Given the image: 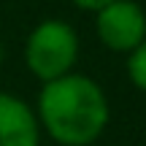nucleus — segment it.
Returning a JSON list of instances; mask_svg holds the SVG:
<instances>
[{
    "label": "nucleus",
    "instance_id": "nucleus-3",
    "mask_svg": "<svg viewBox=\"0 0 146 146\" xmlns=\"http://www.w3.org/2000/svg\"><path fill=\"white\" fill-rule=\"evenodd\" d=\"M95 30L106 49L127 54L146 38V11L135 0H111L95 11Z\"/></svg>",
    "mask_w": 146,
    "mask_h": 146
},
{
    "label": "nucleus",
    "instance_id": "nucleus-4",
    "mask_svg": "<svg viewBox=\"0 0 146 146\" xmlns=\"http://www.w3.org/2000/svg\"><path fill=\"white\" fill-rule=\"evenodd\" d=\"M41 125L22 98L0 92V146H38Z\"/></svg>",
    "mask_w": 146,
    "mask_h": 146
},
{
    "label": "nucleus",
    "instance_id": "nucleus-7",
    "mask_svg": "<svg viewBox=\"0 0 146 146\" xmlns=\"http://www.w3.org/2000/svg\"><path fill=\"white\" fill-rule=\"evenodd\" d=\"M0 57H3V46H0Z\"/></svg>",
    "mask_w": 146,
    "mask_h": 146
},
{
    "label": "nucleus",
    "instance_id": "nucleus-5",
    "mask_svg": "<svg viewBox=\"0 0 146 146\" xmlns=\"http://www.w3.org/2000/svg\"><path fill=\"white\" fill-rule=\"evenodd\" d=\"M127 78L133 81V87L146 92V38L133 52H127Z\"/></svg>",
    "mask_w": 146,
    "mask_h": 146
},
{
    "label": "nucleus",
    "instance_id": "nucleus-2",
    "mask_svg": "<svg viewBox=\"0 0 146 146\" xmlns=\"http://www.w3.org/2000/svg\"><path fill=\"white\" fill-rule=\"evenodd\" d=\"M78 60V35L62 19H46L25 41V65L38 81H52L73 70Z\"/></svg>",
    "mask_w": 146,
    "mask_h": 146
},
{
    "label": "nucleus",
    "instance_id": "nucleus-1",
    "mask_svg": "<svg viewBox=\"0 0 146 146\" xmlns=\"http://www.w3.org/2000/svg\"><path fill=\"white\" fill-rule=\"evenodd\" d=\"M35 119L60 146H89L108 127L111 108L103 87L84 73L43 81Z\"/></svg>",
    "mask_w": 146,
    "mask_h": 146
},
{
    "label": "nucleus",
    "instance_id": "nucleus-6",
    "mask_svg": "<svg viewBox=\"0 0 146 146\" xmlns=\"http://www.w3.org/2000/svg\"><path fill=\"white\" fill-rule=\"evenodd\" d=\"M73 5H78V8H84V11H98V8H103L106 3H111V0H70Z\"/></svg>",
    "mask_w": 146,
    "mask_h": 146
}]
</instances>
